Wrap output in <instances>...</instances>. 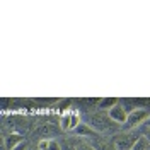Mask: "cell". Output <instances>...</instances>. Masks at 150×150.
Returning a JSON list of instances; mask_svg holds the SVG:
<instances>
[{
	"mask_svg": "<svg viewBox=\"0 0 150 150\" xmlns=\"http://www.w3.org/2000/svg\"><path fill=\"white\" fill-rule=\"evenodd\" d=\"M34 135L39 137V142L41 140H50V138L55 135V128H53L51 125H43V126H39V128L34 131Z\"/></svg>",
	"mask_w": 150,
	"mask_h": 150,
	"instance_id": "cell-8",
	"label": "cell"
},
{
	"mask_svg": "<svg viewBox=\"0 0 150 150\" xmlns=\"http://www.w3.org/2000/svg\"><path fill=\"white\" fill-rule=\"evenodd\" d=\"M80 125V114L75 111H67V114L62 116V130L65 131H72L77 130Z\"/></svg>",
	"mask_w": 150,
	"mask_h": 150,
	"instance_id": "cell-4",
	"label": "cell"
},
{
	"mask_svg": "<svg viewBox=\"0 0 150 150\" xmlns=\"http://www.w3.org/2000/svg\"><path fill=\"white\" fill-rule=\"evenodd\" d=\"M29 150H39V149H38V147H34V149H29Z\"/></svg>",
	"mask_w": 150,
	"mask_h": 150,
	"instance_id": "cell-16",
	"label": "cell"
},
{
	"mask_svg": "<svg viewBox=\"0 0 150 150\" xmlns=\"http://www.w3.org/2000/svg\"><path fill=\"white\" fill-rule=\"evenodd\" d=\"M108 114H109V118H111L112 121L116 123V125H120L121 128H123V125L126 123V120H128V112H126V109L121 106V101H120L118 106H114L112 109H109Z\"/></svg>",
	"mask_w": 150,
	"mask_h": 150,
	"instance_id": "cell-6",
	"label": "cell"
},
{
	"mask_svg": "<svg viewBox=\"0 0 150 150\" xmlns=\"http://www.w3.org/2000/svg\"><path fill=\"white\" fill-rule=\"evenodd\" d=\"M38 149L39 150H62V145H60V142L58 140L50 138V140L38 142Z\"/></svg>",
	"mask_w": 150,
	"mask_h": 150,
	"instance_id": "cell-10",
	"label": "cell"
},
{
	"mask_svg": "<svg viewBox=\"0 0 150 150\" xmlns=\"http://www.w3.org/2000/svg\"><path fill=\"white\" fill-rule=\"evenodd\" d=\"M140 133L133 130L126 131H118L114 137L111 138V143L116 147V150H131L135 147V143L140 140Z\"/></svg>",
	"mask_w": 150,
	"mask_h": 150,
	"instance_id": "cell-2",
	"label": "cell"
},
{
	"mask_svg": "<svg viewBox=\"0 0 150 150\" xmlns=\"http://www.w3.org/2000/svg\"><path fill=\"white\" fill-rule=\"evenodd\" d=\"M60 145H62V150H77L79 147V143L72 138H65L63 142H60Z\"/></svg>",
	"mask_w": 150,
	"mask_h": 150,
	"instance_id": "cell-11",
	"label": "cell"
},
{
	"mask_svg": "<svg viewBox=\"0 0 150 150\" xmlns=\"http://www.w3.org/2000/svg\"><path fill=\"white\" fill-rule=\"evenodd\" d=\"M24 137L19 135V133H9V135H4L2 138V150H14L16 147H19L21 143H24Z\"/></svg>",
	"mask_w": 150,
	"mask_h": 150,
	"instance_id": "cell-5",
	"label": "cell"
},
{
	"mask_svg": "<svg viewBox=\"0 0 150 150\" xmlns=\"http://www.w3.org/2000/svg\"><path fill=\"white\" fill-rule=\"evenodd\" d=\"M87 142H89L96 150H116V147L111 143V140L103 138V135H99V137H96L92 140H87Z\"/></svg>",
	"mask_w": 150,
	"mask_h": 150,
	"instance_id": "cell-7",
	"label": "cell"
},
{
	"mask_svg": "<svg viewBox=\"0 0 150 150\" xmlns=\"http://www.w3.org/2000/svg\"><path fill=\"white\" fill-rule=\"evenodd\" d=\"M142 137H145V138L150 142V130H143L142 131Z\"/></svg>",
	"mask_w": 150,
	"mask_h": 150,
	"instance_id": "cell-15",
	"label": "cell"
},
{
	"mask_svg": "<svg viewBox=\"0 0 150 150\" xmlns=\"http://www.w3.org/2000/svg\"><path fill=\"white\" fill-rule=\"evenodd\" d=\"M77 150H96V149H94V147L87 140H80V142H79V147H77Z\"/></svg>",
	"mask_w": 150,
	"mask_h": 150,
	"instance_id": "cell-13",
	"label": "cell"
},
{
	"mask_svg": "<svg viewBox=\"0 0 150 150\" xmlns=\"http://www.w3.org/2000/svg\"><path fill=\"white\" fill-rule=\"evenodd\" d=\"M84 123H87L91 128H94V130L97 131V133H101V135H103V133H108V131H116L120 128V125H116V123L109 118V114L106 111H101V109L85 114Z\"/></svg>",
	"mask_w": 150,
	"mask_h": 150,
	"instance_id": "cell-1",
	"label": "cell"
},
{
	"mask_svg": "<svg viewBox=\"0 0 150 150\" xmlns=\"http://www.w3.org/2000/svg\"><path fill=\"white\" fill-rule=\"evenodd\" d=\"M131 150H150V142L145 137H140V140L135 143V147Z\"/></svg>",
	"mask_w": 150,
	"mask_h": 150,
	"instance_id": "cell-12",
	"label": "cell"
},
{
	"mask_svg": "<svg viewBox=\"0 0 150 150\" xmlns=\"http://www.w3.org/2000/svg\"><path fill=\"white\" fill-rule=\"evenodd\" d=\"M149 118H150L149 108H138V109H135L133 112L128 114V120H126V123L123 125V128H125V130H135V128H140Z\"/></svg>",
	"mask_w": 150,
	"mask_h": 150,
	"instance_id": "cell-3",
	"label": "cell"
},
{
	"mask_svg": "<svg viewBox=\"0 0 150 150\" xmlns=\"http://www.w3.org/2000/svg\"><path fill=\"white\" fill-rule=\"evenodd\" d=\"M121 99H118V97H101V101H99V106H97V109H101V111H109L112 109L114 106H118Z\"/></svg>",
	"mask_w": 150,
	"mask_h": 150,
	"instance_id": "cell-9",
	"label": "cell"
},
{
	"mask_svg": "<svg viewBox=\"0 0 150 150\" xmlns=\"http://www.w3.org/2000/svg\"><path fill=\"white\" fill-rule=\"evenodd\" d=\"M14 150H28V143L24 142V143H21L19 147H16V149H14Z\"/></svg>",
	"mask_w": 150,
	"mask_h": 150,
	"instance_id": "cell-14",
	"label": "cell"
}]
</instances>
